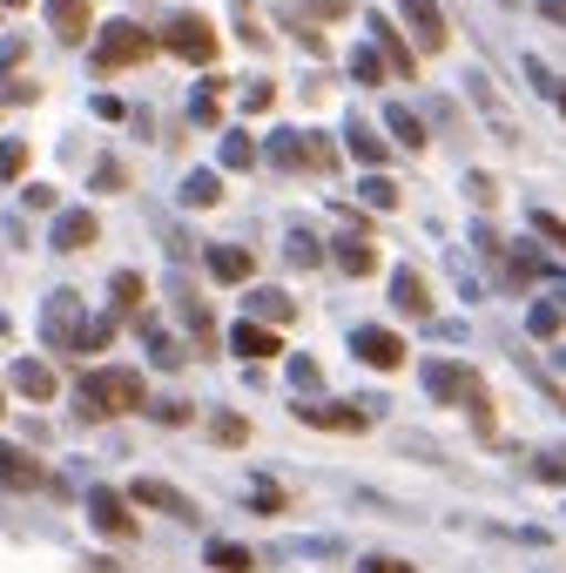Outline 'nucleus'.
Returning a JSON list of instances; mask_svg holds the SVG:
<instances>
[{
	"label": "nucleus",
	"mask_w": 566,
	"mask_h": 573,
	"mask_svg": "<svg viewBox=\"0 0 566 573\" xmlns=\"http://www.w3.org/2000/svg\"><path fill=\"white\" fill-rule=\"evenodd\" d=\"M81 419H122V412H142L148 405V378L135 365H109V371H89L81 378Z\"/></svg>",
	"instance_id": "1"
},
{
	"label": "nucleus",
	"mask_w": 566,
	"mask_h": 573,
	"mask_svg": "<svg viewBox=\"0 0 566 573\" xmlns=\"http://www.w3.org/2000/svg\"><path fill=\"white\" fill-rule=\"evenodd\" d=\"M148 54H155V34H148L142 21H109V28H102V41H95V68H102V74L142 68Z\"/></svg>",
	"instance_id": "2"
},
{
	"label": "nucleus",
	"mask_w": 566,
	"mask_h": 573,
	"mask_svg": "<svg viewBox=\"0 0 566 573\" xmlns=\"http://www.w3.org/2000/svg\"><path fill=\"white\" fill-rule=\"evenodd\" d=\"M162 48H169L176 61H189V68H209V61L223 54L216 28H209L203 14H169V28H162Z\"/></svg>",
	"instance_id": "3"
},
{
	"label": "nucleus",
	"mask_w": 566,
	"mask_h": 573,
	"mask_svg": "<svg viewBox=\"0 0 566 573\" xmlns=\"http://www.w3.org/2000/svg\"><path fill=\"white\" fill-rule=\"evenodd\" d=\"M351 351H358L371 371H398V365H404V345H398V331H384V324H364V331H351Z\"/></svg>",
	"instance_id": "4"
},
{
	"label": "nucleus",
	"mask_w": 566,
	"mask_h": 573,
	"mask_svg": "<svg viewBox=\"0 0 566 573\" xmlns=\"http://www.w3.org/2000/svg\"><path fill=\"white\" fill-rule=\"evenodd\" d=\"M128 500H135V507H155V513H169V520H196V500L176 493L169 479H135V485H128Z\"/></svg>",
	"instance_id": "5"
},
{
	"label": "nucleus",
	"mask_w": 566,
	"mask_h": 573,
	"mask_svg": "<svg viewBox=\"0 0 566 573\" xmlns=\"http://www.w3.org/2000/svg\"><path fill=\"white\" fill-rule=\"evenodd\" d=\"M398 14H404V28L419 34V48L425 54H439L452 34H445V14H439V0H398Z\"/></svg>",
	"instance_id": "6"
},
{
	"label": "nucleus",
	"mask_w": 566,
	"mask_h": 573,
	"mask_svg": "<svg viewBox=\"0 0 566 573\" xmlns=\"http://www.w3.org/2000/svg\"><path fill=\"white\" fill-rule=\"evenodd\" d=\"M135 500H122V493H109V485H95V493H89V520L109 533V540H128L135 533V513H128Z\"/></svg>",
	"instance_id": "7"
},
{
	"label": "nucleus",
	"mask_w": 566,
	"mask_h": 573,
	"mask_svg": "<svg viewBox=\"0 0 566 573\" xmlns=\"http://www.w3.org/2000/svg\"><path fill=\"white\" fill-rule=\"evenodd\" d=\"M290 412L303 419V426H323V432H364L371 426V412H358V405H290Z\"/></svg>",
	"instance_id": "8"
},
{
	"label": "nucleus",
	"mask_w": 566,
	"mask_h": 573,
	"mask_svg": "<svg viewBox=\"0 0 566 573\" xmlns=\"http://www.w3.org/2000/svg\"><path fill=\"white\" fill-rule=\"evenodd\" d=\"M48 28H54V41H89V28H95V8L89 0H48Z\"/></svg>",
	"instance_id": "9"
},
{
	"label": "nucleus",
	"mask_w": 566,
	"mask_h": 573,
	"mask_svg": "<svg viewBox=\"0 0 566 573\" xmlns=\"http://www.w3.org/2000/svg\"><path fill=\"white\" fill-rule=\"evenodd\" d=\"M0 485H14V493H34V485H48L41 459L21 452V446H0Z\"/></svg>",
	"instance_id": "10"
},
{
	"label": "nucleus",
	"mask_w": 566,
	"mask_h": 573,
	"mask_svg": "<svg viewBox=\"0 0 566 573\" xmlns=\"http://www.w3.org/2000/svg\"><path fill=\"white\" fill-rule=\"evenodd\" d=\"M95 236H102L95 209H61V216H54V250H89Z\"/></svg>",
	"instance_id": "11"
},
{
	"label": "nucleus",
	"mask_w": 566,
	"mask_h": 573,
	"mask_svg": "<svg viewBox=\"0 0 566 573\" xmlns=\"http://www.w3.org/2000/svg\"><path fill=\"white\" fill-rule=\"evenodd\" d=\"M229 345H236L243 358H284V338L270 331V324H250V317H243L236 331H229Z\"/></svg>",
	"instance_id": "12"
},
{
	"label": "nucleus",
	"mask_w": 566,
	"mask_h": 573,
	"mask_svg": "<svg viewBox=\"0 0 566 573\" xmlns=\"http://www.w3.org/2000/svg\"><path fill=\"white\" fill-rule=\"evenodd\" d=\"M250 270H257V257L236 250V243H216V250H209V277L216 284H250Z\"/></svg>",
	"instance_id": "13"
},
{
	"label": "nucleus",
	"mask_w": 566,
	"mask_h": 573,
	"mask_svg": "<svg viewBox=\"0 0 566 573\" xmlns=\"http://www.w3.org/2000/svg\"><path fill=\"white\" fill-rule=\"evenodd\" d=\"M81 324H89V317H81V304H74V297H68V290H61V297H54V304H48V338H54V345H68V351H74V338H81Z\"/></svg>",
	"instance_id": "14"
},
{
	"label": "nucleus",
	"mask_w": 566,
	"mask_h": 573,
	"mask_svg": "<svg viewBox=\"0 0 566 573\" xmlns=\"http://www.w3.org/2000/svg\"><path fill=\"white\" fill-rule=\"evenodd\" d=\"M364 21H371V41L384 48V61H391L398 74H419V54H412V48H404V41H398V28H391L384 14H364Z\"/></svg>",
	"instance_id": "15"
},
{
	"label": "nucleus",
	"mask_w": 566,
	"mask_h": 573,
	"mask_svg": "<svg viewBox=\"0 0 566 573\" xmlns=\"http://www.w3.org/2000/svg\"><path fill=\"white\" fill-rule=\"evenodd\" d=\"M8 385H14L21 398H34V405H48V398H54V371H48V365H34V358H21V365L8 371Z\"/></svg>",
	"instance_id": "16"
},
{
	"label": "nucleus",
	"mask_w": 566,
	"mask_h": 573,
	"mask_svg": "<svg viewBox=\"0 0 566 573\" xmlns=\"http://www.w3.org/2000/svg\"><path fill=\"white\" fill-rule=\"evenodd\" d=\"M391 304H398V310H412V317H425V310H432L425 277H419V270H398V277H391Z\"/></svg>",
	"instance_id": "17"
},
{
	"label": "nucleus",
	"mask_w": 566,
	"mask_h": 573,
	"mask_svg": "<svg viewBox=\"0 0 566 573\" xmlns=\"http://www.w3.org/2000/svg\"><path fill=\"white\" fill-rule=\"evenodd\" d=\"M209 566H216V573H250L257 553H250V546H236V540H209Z\"/></svg>",
	"instance_id": "18"
},
{
	"label": "nucleus",
	"mask_w": 566,
	"mask_h": 573,
	"mask_svg": "<svg viewBox=\"0 0 566 573\" xmlns=\"http://www.w3.org/2000/svg\"><path fill=\"white\" fill-rule=\"evenodd\" d=\"M338 264L351 270V277H364V270H378V250L364 236H338Z\"/></svg>",
	"instance_id": "19"
},
{
	"label": "nucleus",
	"mask_w": 566,
	"mask_h": 573,
	"mask_svg": "<svg viewBox=\"0 0 566 573\" xmlns=\"http://www.w3.org/2000/svg\"><path fill=\"white\" fill-rule=\"evenodd\" d=\"M384 129H391L404 149H425V122H419L412 109H384Z\"/></svg>",
	"instance_id": "20"
},
{
	"label": "nucleus",
	"mask_w": 566,
	"mask_h": 573,
	"mask_svg": "<svg viewBox=\"0 0 566 573\" xmlns=\"http://www.w3.org/2000/svg\"><path fill=\"white\" fill-rule=\"evenodd\" d=\"M216 196H223V183H216V176H209V170H196V176H189V183H183V203H189V209H209V203H216Z\"/></svg>",
	"instance_id": "21"
},
{
	"label": "nucleus",
	"mask_w": 566,
	"mask_h": 573,
	"mask_svg": "<svg viewBox=\"0 0 566 573\" xmlns=\"http://www.w3.org/2000/svg\"><path fill=\"white\" fill-rule=\"evenodd\" d=\"M425 385H432L439 398H452V391H472V378H465L459 365H432V371H425Z\"/></svg>",
	"instance_id": "22"
},
{
	"label": "nucleus",
	"mask_w": 566,
	"mask_h": 573,
	"mask_svg": "<svg viewBox=\"0 0 566 573\" xmlns=\"http://www.w3.org/2000/svg\"><path fill=\"white\" fill-rule=\"evenodd\" d=\"M250 162H257L250 135H223V170H250Z\"/></svg>",
	"instance_id": "23"
},
{
	"label": "nucleus",
	"mask_w": 566,
	"mask_h": 573,
	"mask_svg": "<svg viewBox=\"0 0 566 573\" xmlns=\"http://www.w3.org/2000/svg\"><path fill=\"white\" fill-rule=\"evenodd\" d=\"M344 142H351V155H358V162H384V142H378L364 122H351V135H344Z\"/></svg>",
	"instance_id": "24"
},
{
	"label": "nucleus",
	"mask_w": 566,
	"mask_h": 573,
	"mask_svg": "<svg viewBox=\"0 0 566 573\" xmlns=\"http://www.w3.org/2000/svg\"><path fill=\"white\" fill-rule=\"evenodd\" d=\"M109 331H115V317H89V324H81V338H74V351H102Z\"/></svg>",
	"instance_id": "25"
},
{
	"label": "nucleus",
	"mask_w": 566,
	"mask_h": 573,
	"mask_svg": "<svg viewBox=\"0 0 566 573\" xmlns=\"http://www.w3.org/2000/svg\"><path fill=\"white\" fill-rule=\"evenodd\" d=\"M209 432H216L223 446H243V439H250V419H236V412H223V419H216Z\"/></svg>",
	"instance_id": "26"
},
{
	"label": "nucleus",
	"mask_w": 566,
	"mask_h": 573,
	"mask_svg": "<svg viewBox=\"0 0 566 573\" xmlns=\"http://www.w3.org/2000/svg\"><path fill=\"white\" fill-rule=\"evenodd\" d=\"M270 162H284V170H297V162H303V135H277V142H270Z\"/></svg>",
	"instance_id": "27"
},
{
	"label": "nucleus",
	"mask_w": 566,
	"mask_h": 573,
	"mask_svg": "<svg viewBox=\"0 0 566 573\" xmlns=\"http://www.w3.org/2000/svg\"><path fill=\"white\" fill-rule=\"evenodd\" d=\"M533 229H539V236L553 243V250H566V223H559L553 209H533Z\"/></svg>",
	"instance_id": "28"
},
{
	"label": "nucleus",
	"mask_w": 566,
	"mask_h": 573,
	"mask_svg": "<svg viewBox=\"0 0 566 573\" xmlns=\"http://www.w3.org/2000/svg\"><path fill=\"white\" fill-rule=\"evenodd\" d=\"M216 95H223V89H216V81H209V89H203V95L189 102V115H196L203 129H216V115H223V109H216Z\"/></svg>",
	"instance_id": "29"
},
{
	"label": "nucleus",
	"mask_w": 566,
	"mask_h": 573,
	"mask_svg": "<svg viewBox=\"0 0 566 573\" xmlns=\"http://www.w3.org/2000/svg\"><path fill=\"white\" fill-rule=\"evenodd\" d=\"M351 74H358V81H384V54L358 48V54H351Z\"/></svg>",
	"instance_id": "30"
},
{
	"label": "nucleus",
	"mask_w": 566,
	"mask_h": 573,
	"mask_svg": "<svg viewBox=\"0 0 566 573\" xmlns=\"http://www.w3.org/2000/svg\"><path fill=\"white\" fill-rule=\"evenodd\" d=\"M135 304H142V277L122 270V277H115V310H135Z\"/></svg>",
	"instance_id": "31"
},
{
	"label": "nucleus",
	"mask_w": 566,
	"mask_h": 573,
	"mask_svg": "<svg viewBox=\"0 0 566 573\" xmlns=\"http://www.w3.org/2000/svg\"><path fill=\"white\" fill-rule=\"evenodd\" d=\"M250 304H257V310H264L270 324H284V317H290V297H284V290H257Z\"/></svg>",
	"instance_id": "32"
},
{
	"label": "nucleus",
	"mask_w": 566,
	"mask_h": 573,
	"mask_svg": "<svg viewBox=\"0 0 566 573\" xmlns=\"http://www.w3.org/2000/svg\"><path fill=\"white\" fill-rule=\"evenodd\" d=\"M250 500H257V513H284V507H290V500L277 493V485H270V479H257V485H250Z\"/></svg>",
	"instance_id": "33"
},
{
	"label": "nucleus",
	"mask_w": 566,
	"mask_h": 573,
	"mask_svg": "<svg viewBox=\"0 0 566 573\" xmlns=\"http://www.w3.org/2000/svg\"><path fill=\"white\" fill-rule=\"evenodd\" d=\"M28 170V142H0V176H21Z\"/></svg>",
	"instance_id": "34"
},
{
	"label": "nucleus",
	"mask_w": 566,
	"mask_h": 573,
	"mask_svg": "<svg viewBox=\"0 0 566 573\" xmlns=\"http://www.w3.org/2000/svg\"><path fill=\"white\" fill-rule=\"evenodd\" d=\"M364 203H371V209H391V203H398V190H391L384 176H371V183H364Z\"/></svg>",
	"instance_id": "35"
},
{
	"label": "nucleus",
	"mask_w": 566,
	"mask_h": 573,
	"mask_svg": "<svg viewBox=\"0 0 566 573\" xmlns=\"http://www.w3.org/2000/svg\"><path fill=\"white\" fill-rule=\"evenodd\" d=\"M317 257H323V250H317V243L297 229V236H290V264H317Z\"/></svg>",
	"instance_id": "36"
},
{
	"label": "nucleus",
	"mask_w": 566,
	"mask_h": 573,
	"mask_svg": "<svg viewBox=\"0 0 566 573\" xmlns=\"http://www.w3.org/2000/svg\"><path fill=\"white\" fill-rule=\"evenodd\" d=\"M358 573H412V560H358Z\"/></svg>",
	"instance_id": "37"
},
{
	"label": "nucleus",
	"mask_w": 566,
	"mask_h": 573,
	"mask_svg": "<svg viewBox=\"0 0 566 573\" xmlns=\"http://www.w3.org/2000/svg\"><path fill=\"white\" fill-rule=\"evenodd\" d=\"M270 102H277V89H270V81H257V89L243 95V109H270Z\"/></svg>",
	"instance_id": "38"
},
{
	"label": "nucleus",
	"mask_w": 566,
	"mask_h": 573,
	"mask_svg": "<svg viewBox=\"0 0 566 573\" xmlns=\"http://www.w3.org/2000/svg\"><path fill=\"white\" fill-rule=\"evenodd\" d=\"M344 8H351V0H310V14H323V21H338Z\"/></svg>",
	"instance_id": "39"
},
{
	"label": "nucleus",
	"mask_w": 566,
	"mask_h": 573,
	"mask_svg": "<svg viewBox=\"0 0 566 573\" xmlns=\"http://www.w3.org/2000/svg\"><path fill=\"white\" fill-rule=\"evenodd\" d=\"M539 14L546 21H566V0H539Z\"/></svg>",
	"instance_id": "40"
},
{
	"label": "nucleus",
	"mask_w": 566,
	"mask_h": 573,
	"mask_svg": "<svg viewBox=\"0 0 566 573\" xmlns=\"http://www.w3.org/2000/svg\"><path fill=\"white\" fill-rule=\"evenodd\" d=\"M0 8H28V0H0Z\"/></svg>",
	"instance_id": "41"
},
{
	"label": "nucleus",
	"mask_w": 566,
	"mask_h": 573,
	"mask_svg": "<svg viewBox=\"0 0 566 573\" xmlns=\"http://www.w3.org/2000/svg\"><path fill=\"white\" fill-rule=\"evenodd\" d=\"M0 412H8V398H0Z\"/></svg>",
	"instance_id": "42"
}]
</instances>
